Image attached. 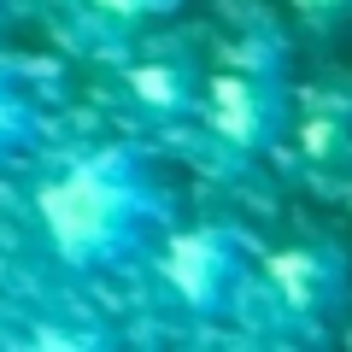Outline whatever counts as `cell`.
<instances>
[{"label": "cell", "mask_w": 352, "mask_h": 352, "mask_svg": "<svg viewBox=\"0 0 352 352\" xmlns=\"http://www.w3.org/2000/svg\"><path fill=\"white\" fill-rule=\"evenodd\" d=\"M36 223L53 258L88 276L141 258L170 223V200L135 147H94L36 188Z\"/></svg>", "instance_id": "cell-1"}, {"label": "cell", "mask_w": 352, "mask_h": 352, "mask_svg": "<svg viewBox=\"0 0 352 352\" xmlns=\"http://www.w3.org/2000/svg\"><path fill=\"white\" fill-rule=\"evenodd\" d=\"M300 147H305V159L311 164H346V153H352V118L346 112H305V124H300Z\"/></svg>", "instance_id": "cell-7"}, {"label": "cell", "mask_w": 352, "mask_h": 352, "mask_svg": "<svg viewBox=\"0 0 352 352\" xmlns=\"http://www.w3.org/2000/svg\"><path fill=\"white\" fill-rule=\"evenodd\" d=\"M76 6H88L106 24H147V18H170L182 0H76Z\"/></svg>", "instance_id": "cell-8"}, {"label": "cell", "mask_w": 352, "mask_h": 352, "mask_svg": "<svg viewBox=\"0 0 352 352\" xmlns=\"http://www.w3.org/2000/svg\"><path fill=\"white\" fill-rule=\"evenodd\" d=\"M159 282L194 317H223L247 294V241L229 223L170 229L159 241Z\"/></svg>", "instance_id": "cell-3"}, {"label": "cell", "mask_w": 352, "mask_h": 352, "mask_svg": "<svg viewBox=\"0 0 352 352\" xmlns=\"http://www.w3.org/2000/svg\"><path fill=\"white\" fill-rule=\"evenodd\" d=\"M258 276L270 288V300L288 317L305 323H323L346 305L352 276H346V252L329 247V241H300V247H276L258 258Z\"/></svg>", "instance_id": "cell-4"}, {"label": "cell", "mask_w": 352, "mask_h": 352, "mask_svg": "<svg viewBox=\"0 0 352 352\" xmlns=\"http://www.w3.org/2000/svg\"><path fill=\"white\" fill-rule=\"evenodd\" d=\"M294 6H300V18H305V24H317V30L352 18V0H294Z\"/></svg>", "instance_id": "cell-9"}, {"label": "cell", "mask_w": 352, "mask_h": 352, "mask_svg": "<svg viewBox=\"0 0 352 352\" xmlns=\"http://www.w3.org/2000/svg\"><path fill=\"white\" fill-rule=\"evenodd\" d=\"M200 65L188 59V53H147V59H135L124 71V94L129 106H135L141 118H153V124H182V118H194V106H200Z\"/></svg>", "instance_id": "cell-5"}, {"label": "cell", "mask_w": 352, "mask_h": 352, "mask_svg": "<svg viewBox=\"0 0 352 352\" xmlns=\"http://www.w3.org/2000/svg\"><path fill=\"white\" fill-rule=\"evenodd\" d=\"M36 135H41L36 100H24V88L0 71V159H12V153L36 147Z\"/></svg>", "instance_id": "cell-6"}, {"label": "cell", "mask_w": 352, "mask_h": 352, "mask_svg": "<svg viewBox=\"0 0 352 352\" xmlns=\"http://www.w3.org/2000/svg\"><path fill=\"white\" fill-rule=\"evenodd\" d=\"M194 118L206 124V135L223 153H264L270 141L288 129L294 106H288V76H282V53L276 41H258V47H241L223 71H212L200 82V106Z\"/></svg>", "instance_id": "cell-2"}]
</instances>
